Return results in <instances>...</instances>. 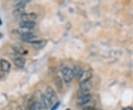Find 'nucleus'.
Returning a JSON list of instances; mask_svg holds the SVG:
<instances>
[{"mask_svg": "<svg viewBox=\"0 0 133 110\" xmlns=\"http://www.w3.org/2000/svg\"><path fill=\"white\" fill-rule=\"evenodd\" d=\"M38 103H40L42 109H48L50 108V106L52 105V103L50 101L47 97V96L45 95H41V96L38 98Z\"/></svg>", "mask_w": 133, "mask_h": 110, "instance_id": "nucleus-1", "label": "nucleus"}, {"mask_svg": "<svg viewBox=\"0 0 133 110\" xmlns=\"http://www.w3.org/2000/svg\"><path fill=\"white\" fill-rule=\"evenodd\" d=\"M62 75H63V78L65 83H70L72 80L73 79V74H72V71L71 68L65 67L62 69Z\"/></svg>", "mask_w": 133, "mask_h": 110, "instance_id": "nucleus-2", "label": "nucleus"}, {"mask_svg": "<svg viewBox=\"0 0 133 110\" xmlns=\"http://www.w3.org/2000/svg\"><path fill=\"white\" fill-rule=\"evenodd\" d=\"M48 99L50 101V102L52 103H57V95H56V93L55 92V91L52 89L51 87H48L47 89H46V95Z\"/></svg>", "mask_w": 133, "mask_h": 110, "instance_id": "nucleus-3", "label": "nucleus"}, {"mask_svg": "<svg viewBox=\"0 0 133 110\" xmlns=\"http://www.w3.org/2000/svg\"><path fill=\"white\" fill-rule=\"evenodd\" d=\"M91 100H92V96H91L90 94H88V95L78 96L77 103L79 106H84L87 103H89Z\"/></svg>", "mask_w": 133, "mask_h": 110, "instance_id": "nucleus-4", "label": "nucleus"}, {"mask_svg": "<svg viewBox=\"0 0 133 110\" xmlns=\"http://www.w3.org/2000/svg\"><path fill=\"white\" fill-rule=\"evenodd\" d=\"M92 77V70H87V71H84L81 74V76L78 77L79 82L83 83V82L88 81L90 80L91 77Z\"/></svg>", "mask_w": 133, "mask_h": 110, "instance_id": "nucleus-5", "label": "nucleus"}, {"mask_svg": "<svg viewBox=\"0 0 133 110\" xmlns=\"http://www.w3.org/2000/svg\"><path fill=\"white\" fill-rule=\"evenodd\" d=\"M37 18V15L35 13H28V14H24L21 16L22 22H34Z\"/></svg>", "mask_w": 133, "mask_h": 110, "instance_id": "nucleus-6", "label": "nucleus"}, {"mask_svg": "<svg viewBox=\"0 0 133 110\" xmlns=\"http://www.w3.org/2000/svg\"><path fill=\"white\" fill-rule=\"evenodd\" d=\"M10 63L8 60L2 59L0 60V69L4 72V73H8L10 70Z\"/></svg>", "mask_w": 133, "mask_h": 110, "instance_id": "nucleus-7", "label": "nucleus"}, {"mask_svg": "<svg viewBox=\"0 0 133 110\" xmlns=\"http://www.w3.org/2000/svg\"><path fill=\"white\" fill-rule=\"evenodd\" d=\"M14 50L15 51V52L20 55H26L28 53V51L20 44H15L14 45Z\"/></svg>", "mask_w": 133, "mask_h": 110, "instance_id": "nucleus-8", "label": "nucleus"}, {"mask_svg": "<svg viewBox=\"0 0 133 110\" xmlns=\"http://www.w3.org/2000/svg\"><path fill=\"white\" fill-rule=\"evenodd\" d=\"M14 65L19 68H24V65H25V62L26 60L24 57H16L14 60Z\"/></svg>", "mask_w": 133, "mask_h": 110, "instance_id": "nucleus-9", "label": "nucleus"}, {"mask_svg": "<svg viewBox=\"0 0 133 110\" xmlns=\"http://www.w3.org/2000/svg\"><path fill=\"white\" fill-rule=\"evenodd\" d=\"M91 88H92V83L90 80L80 83V90L90 91Z\"/></svg>", "mask_w": 133, "mask_h": 110, "instance_id": "nucleus-10", "label": "nucleus"}, {"mask_svg": "<svg viewBox=\"0 0 133 110\" xmlns=\"http://www.w3.org/2000/svg\"><path fill=\"white\" fill-rule=\"evenodd\" d=\"M34 37H35V36L32 33H30V32H25L21 35V39L23 42H30Z\"/></svg>", "mask_w": 133, "mask_h": 110, "instance_id": "nucleus-11", "label": "nucleus"}, {"mask_svg": "<svg viewBox=\"0 0 133 110\" xmlns=\"http://www.w3.org/2000/svg\"><path fill=\"white\" fill-rule=\"evenodd\" d=\"M36 22H21L20 27L24 29H31L35 27Z\"/></svg>", "mask_w": 133, "mask_h": 110, "instance_id": "nucleus-12", "label": "nucleus"}, {"mask_svg": "<svg viewBox=\"0 0 133 110\" xmlns=\"http://www.w3.org/2000/svg\"><path fill=\"white\" fill-rule=\"evenodd\" d=\"M72 74H73V76L76 77H79L81 76V74H82V68H81L79 66H75L72 69Z\"/></svg>", "mask_w": 133, "mask_h": 110, "instance_id": "nucleus-13", "label": "nucleus"}, {"mask_svg": "<svg viewBox=\"0 0 133 110\" xmlns=\"http://www.w3.org/2000/svg\"><path fill=\"white\" fill-rule=\"evenodd\" d=\"M32 45H33V47H35L37 49H39V48H42L43 47H44V45H46L47 42L46 41H44V40H40V41H33V42H31Z\"/></svg>", "mask_w": 133, "mask_h": 110, "instance_id": "nucleus-14", "label": "nucleus"}, {"mask_svg": "<svg viewBox=\"0 0 133 110\" xmlns=\"http://www.w3.org/2000/svg\"><path fill=\"white\" fill-rule=\"evenodd\" d=\"M29 110H42V107H41L40 103H38V101H33L31 103V105L30 106Z\"/></svg>", "mask_w": 133, "mask_h": 110, "instance_id": "nucleus-15", "label": "nucleus"}, {"mask_svg": "<svg viewBox=\"0 0 133 110\" xmlns=\"http://www.w3.org/2000/svg\"><path fill=\"white\" fill-rule=\"evenodd\" d=\"M54 83H55L56 86L57 87L58 89H62V86H63L62 80L59 77H55V78H54Z\"/></svg>", "mask_w": 133, "mask_h": 110, "instance_id": "nucleus-16", "label": "nucleus"}, {"mask_svg": "<svg viewBox=\"0 0 133 110\" xmlns=\"http://www.w3.org/2000/svg\"><path fill=\"white\" fill-rule=\"evenodd\" d=\"M83 110H97L95 108H94L93 106H86L84 107Z\"/></svg>", "mask_w": 133, "mask_h": 110, "instance_id": "nucleus-17", "label": "nucleus"}, {"mask_svg": "<svg viewBox=\"0 0 133 110\" xmlns=\"http://www.w3.org/2000/svg\"><path fill=\"white\" fill-rule=\"evenodd\" d=\"M59 105H60V102H57V103H56L54 104V106H52V109H51L50 110H56V109H57L58 107L59 106Z\"/></svg>", "mask_w": 133, "mask_h": 110, "instance_id": "nucleus-18", "label": "nucleus"}, {"mask_svg": "<svg viewBox=\"0 0 133 110\" xmlns=\"http://www.w3.org/2000/svg\"><path fill=\"white\" fill-rule=\"evenodd\" d=\"M122 110H133L132 107H131V106H128V107H125Z\"/></svg>", "mask_w": 133, "mask_h": 110, "instance_id": "nucleus-19", "label": "nucleus"}, {"mask_svg": "<svg viewBox=\"0 0 133 110\" xmlns=\"http://www.w3.org/2000/svg\"><path fill=\"white\" fill-rule=\"evenodd\" d=\"M4 74H5V73L0 69V78H2V77H4Z\"/></svg>", "mask_w": 133, "mask_h": 110, "instance_id": "nucleus-20", "label": "nucleus"}, {"mask_svg": "<svg viewBox=\"0 0 133 110\" xmlns=\"http://www.w3.org/2000/svg\"><path fill=\"white\" fill-rule=\"evenodd\" d=\"M2 37H3V35H2V33H0V39L2 38Z\"/></svg>", "mask_w": 133, "mask_h": 110, "instance_id": "nucleus-21", "label": "nucleus"}, {"mask_svg": "<svg viewBox=\"0 0 133 110\" xmlns=\"http://www.w3.org/2000/svg\"><path fill=\"white\" fill-rule=\"evenodd\" d=\"M2 25V21H1V19H0V25Z\"/></svg>", "mask_w": 133, "mask_h": 110, "instance_id": "nucleus-22", "label": "nucleus"}, {"mask_svg": "<svg viewBox=\"0 0 133 110\" xmlns=\"http://www.w3.org/2000/svg\"><path fill=\"white\" fill-rule=\"evenodd\" d=\"M66 110H71V109H66Z\"/></svg>", "mask_w": 133, "mask_h": 110, "instance_id": "nucleus-23", "label": "nucleus"}, {"mask_svg": "<svg viewBox=\"0 0 133 110\" xmlns=\"http://www.w3.org/2000/svg\"><path fill=\"white\" fill-rule=\"evenodd\" d=\"M22 110H25V109H22Z\"/></svg>", "mask_w": 133, "mask_h": 110, "instance_id": "nucleus-24", "label": "nucleus"}]
</instances>
